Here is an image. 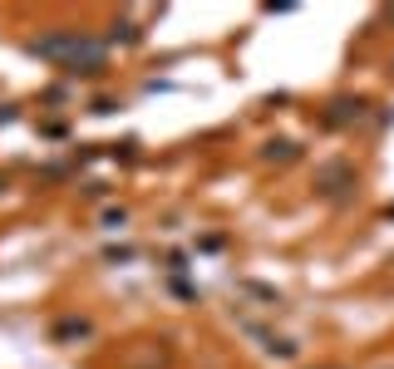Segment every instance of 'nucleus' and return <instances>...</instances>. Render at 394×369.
I'll list each match as a JSON object with an SVG mask.
<instances>
[{
	"label": "nucleus",
	"instance_id": "1",
	"mask_svg": "<svg viewBox=\"0 0 394 369\" xmlns=\"http://www.w3.org/2000/svg\"><path fill=\"white\" fill-rule=\"evenodd\" d=\"M30 55L60 64L69 74H98L108 64V50L98 40H89V35H79V30H60V35H45V40H30Z\"/></svg>",
	"mask_w": 394,
	"mask_h": 369
},
{
	"label": "nucleus",
	"instance_id": "2",
	"mask_svg": "<svg viewBox=\"0 0 394 369\" xmlns=\"http://www.w3.org/2000/svg\"><path fill=\"white\" fill-rule=\"evenodd\" d=\"M330 108H335V113H330V123H345V118H355V113H360L365 103H360V98H355V103H350V98H335Z\"/></svg>",
	"mask_w": 394,
	"mask_h": 369
},
{
	"label": "nucleus",
	"instance_id": "4",
	"mask_svg": "<svg viewBox=\"0 0 394 369\" xmlns=\"http://www.w3.org/2000/svg\"><path fill=\"white\" fill-rule=\"evenodd\" d=\"M296 143H266V158H291Z\"/></svg>",
	"mask_w": 394,
	"mask_h": 369
},
{
	"label": "nucleus",
	"instance_id": "3",
	"mask_svg": "<svg viewBox=\"0 0 394 369\" xmlns=\"http://www.w3.org/2000/svg\"><path fill=\"white\" fill-rule=\"evenodd\" d=\"M55 335H60V340H69V335H89V325H84V320H64Z\"/></svg>",
	"mask_w": 394,
	"mask_h": 369
},
{
	"label": "nucleus",
	"instance_id": "5",
	"mask_svg": "<svg viewBox=\"0 0 394 369\" xmlns=\"http://www.w3.org/2000/svg\"><path fill=\"white\" fill-rule=\"evenodd\" d=\"M108 261H133V246H108Z\"/></svg>",
	"mask_w": 394,
	"mask_h": 369
}]
</instances>
